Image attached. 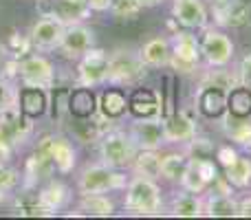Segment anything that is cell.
<instances>
[{
	"label": "cell",
	"mask_w": 251,
	"mask_h": 220,
	"mask_svg": "<svg viewBox=\"0 0 251 220\" xmlns=\"http://www.w3.org/2000/svg\"><path fill=\"white\" fill-rule=\"evenodd\" d=\"M124 209L137 216H159L163 212V194L156 178L132 174L124 190Z\"/></svg>",
	"instance_id": "1"
},
{
	"label": "cell",
	"mask_w": 251,
	"mask_h": 220,
	"mask_svg": "<svg viewBox=\"0 0 251 220\" xmlns=\"http://www.w3.org/2000/svg\"><path fill=\"white\" fill-rule=\"evenodd\" d=\"M130 176L124 170L108 168L106 163H88L77 176L79 196L86 194H110V192H124Z\"/></svg>",
	"instance_id": "2"
},
{
	"label": "cell",
	"mask_w": 251,
	"mask_h": 220,
	"mask_svg": "<svg viewBox=\"0 0 251 220\" xmlns=\"http://www.w3.org/2000/svg\"><path fill=\"white\" fill-rule=\"evenodd\" d=\"M148 66L141 62L139 49L115 47L108 53V82L110 86H137L146 77Z\"/></svg>",
	"instance_id": "3"
},
{
	"label": "cell",
	"mask_w": 251,
	"mask_h": 220,
	"mask_svg": "<svg viewBox=\"0 0 251 220\" xmlns=\"http://www.w3.org/2000/svg\"><path fill=\"white\" fill-rule=\"evenodd\" d=\"M137 152H139V147H137V143L132 141L130 132L117 128V125L110 128L108 132H104L101 139L97 141L100 161L115 170H128L130 165H132Z\"/></svg>",
	"instance_id": "4"
},
{
	"label": "cell",
	"mask_w": 251,
	"mask_h": 220,
	"mask_svg": "<svg viewBox=\"0 0 251 220\" xmlns=\"http://www.w3.org/2000/svg\"><path fill=\"white\" fill-rule=\"evenodd\" d=\"M172 42V57H170V69L176 75H194L201 71L203 55H201L199 38L190 29L176 31L170 38Z\"/></svg>",
	"instance_id": "5"
},
{
	"label": "cell",
	"mask_w": 251,
	"mask_h": 220,
	"mask_svg": "<svg viewBox=\"0 0 251 220\" xmlns=\"http://www.w3.org/2000/svg\"><path fill=\"white\" fill-rule=\"evenodd\" d=\"M201 44V55L207 69H221V66H229L234 60L236 47L231 38L221 29V26H205L203 35L199 38Z\"/></svg>",
	"instance_id": "6"
},
{
	"label": "cell",
	"mask_w": 251,
	"mask_h": 220,
	"mask_svg": "<svg viewBox=\"0 0 251 220\" xmlns=\"http://www.w3.org/2000/svg\"><path fill=\"white\" fill-rule=\"evenodd\" d=\"M18 82L20 86L26 88H42V91H51L55 86V69H53L51 60L44 55H25L18 64Z\"/></svg>",
	"instance_id": "7"
},
{
	"label": "cell",
	"mask_w": 251,
	"mask_h": 220,
	"mask_svg": "<svg viewBox=\"0 0 251 220\" xmlns=\"http://www.w3.org/2000/svg\"><path fill=\"white\" fill-rule=\"evenodd\" d=\"M75 82L77 86L95 88L108 82V51L93 47L77 60L75 71Z\"/></svg>",
	"instance_id": "8"
},
{
	"label": "cell",
	"mask_w": 251,
	"mask_h": 220,
	"mask_svg": "<svg viewBox=\"0 0 251 220\" xmlns=\"http://www.w3.org/2000/svg\"><path fill=\"white\" fill-rule=\"evenodd\" d=\"M209 16L221 29H240L251 22V0H209Z\"/></svg>",
	"instance_id": "9"
},
{
	"label": "cell",
	"mask_w": 251,
	"mask_h": 220,
	"mask_svg": "<svg viewBox=\"0 0 251 220\" xmlns=\"http://www.w3.org/2000/svg\"><path fill=\"white\" fill-rule=\"evenodd\" d=\"M51 139H53V134H42L38 139V146H35L33 154L25 163V176H26L25 185L35 187L38 183L49 181L53 176L55 163L51 159Z\"/></svg>",
	"instance_id": "10"
},
{
	"label": "cell",
	"mask_w": 251,
	"mask_h": 220,
	"mask_svg": "<svg viewBox=\"0 0 251 220\" xmlns=\"http://www.w3.org/2000/svg\"><path fill=\"white\" fill-rule=\"evenodd\" d=\"M64 31H66V24L60 22L57 18L40 16L38 20L31 24L29 40H31L35 51H40V53L57 51L62 44V38H64Z\"/></svg>",
	"instance_id": "11"
},
{
	"label": "cell",
	"mask_w": 251,
	"mask_h": 220,
	"mask_svg": "<svg viewBox=\"0 0 251 220\" xmlns=\"http://www.w3.org/2000/svg\"><path fill=\"white\" fill-rule=\"evenodd\" d=\"M128 132L139 150H161L165 146L163 117H134Z\"/></svg>",
	"instance_id": "12"
},
{
	"label": "cell",
	"mask_w": 251,
	"mask_h": 220,
	"mask_svg": "<svg viewBox=\"0 0 251 220\" xmlns=\"http://www.w3.org/2000/svg\"><path fill=\"white\" fill-rule=\"evenodd\" d=\"M218 176V163L214 159H190L187 170L178 185L194 194H205L212 181Z\"/></svg>",
	"instance_id": "13"
},
{
	"label": "cell",
	"mask_w": 251,
	"mask_h": 220,
	"mask_svg": "<svg viewBox=\"0 0 251 220\" xmlns=\"http://www.w3.org/2000/svg\"><path fill=\"white\" fill-rule=\"evenodd\" d=\"M172 18L183 29L203 31L209 24V7L205 0H172Z\"/></svg>",
	"instance_id": "14"
},
{
	"label": "cell",
	"mask_w": 251,
	"mask_h": 220,
	"mask_svg": "<svg viewBox=\"0 0 251 220\" xmlns=\"http://www.w3.org/2000/svg\"><path fill=\"white\" fill-rule=\"evenodd\" d=\"M95 47V31L86 26L84 22L77 24H69L64 31V38L57 51L66 57V60H79L86 51Z\"/></svg>",
	"instance_id": "15"
},
{
	"label": "cell",
	"mask_w": 251,
	"mask_h": 220,
	"mask_svg": "<svg viewBox=\"0 0 251 220\" xmlns=\"http://www.w3.org/2000/svg\"><path fill=\"white\" fill-rule=\"evenodd\" d=\"M38 11H40V16L57 18L66 26L84 22L93 13L86 4L71 2V0H38Z\"/></svg>",
	"instance_id": "16"
},
{
	"label": "cell",
	"mask_w": 251,
	"mask_h": 220,
	"mask_svg": "<svg viewBox=\"0 0 251 220\" xmlns=\"http://www.w3.org/2000/svg\"><path fill=\"white\" fill-rule=\"evenodd\" d=\"M194 110L201 112L205 119H221L227 112V91L212 84H199L194 95Z\"/></svg>",
	"instance_id": "17"
},
{
	"label": "cell",
	"mask_w": 251,
	"mask_h": 220,
	"mask_svg": "<svg viewBox=\"0 0 251 220\" xmlns=\"http://www.w3.org/2000/svg\"><path fill=\"white\" fill-rule=\"evenodd\" d=\"M163 132L165 143H185L199 132L196 117H192L187 110H174L172 115L163 117Z\"/></svg>",
	"instance_id": "18"
},
{
	"label": "cell",
	"mask_w": 251,
	"mask_h": 220,
	"mask_svg": "<svg viewBox=\"0 0 251 220\" xmlns=\"http://www.w3.org/2000/svg\"><path fill=\"white\" fill-rule=\"evenodd\" d=\"M128 112L132 117H163V97L152 88H134L128 97Z\"/></svg>",
	"instance_id": "19"
},
{
	"label": "cell",
	"mask_w": 251,
	"mask_h": 220,
	"mask_svg": "<svg viewBox=\"0 0 251 220\" xmlns=\"http://www.w3.org/2000/svg\"><path fill=\"white\" fill-rule=\"evenodd\" d=\"M139 55L148 69H165L170 66V57H172V42L165 35H154L141 44Z\"/></svg>",
	"instance_id": "20"
},
{
	"label": "cell",
	"mask_w": 251,
	"mask_h": 220,
	"mask_svg": "<svg viewBox=\"0 0 251 220\" xmlns=\"http://www.w3.org/2000/svg\"><path fill=\"white\" fill-rule=\"evenodd\" d=\"M168 212L178 218H199L203 216V194H194L187 190H178L172 194Z\"/></svg>",
	"instance_id": "21"
},
{
	"label": "cell",
	"mask_w": 251,
	"mask_h": 220,
	"mask_svg": "<svg viewBox=\"0 0 251 220\" xmlns=\"http://www.w3.org/2000/svg\"><path fill=\"white\" fill-rule=\"evenodd\" d=\"M203 216H209V218L238 216V200L234 198V194H212V192H205Z\"/></svg>",
	"instance_id": "22"
},
{
	"label": "cell",
	"mask_w": 251,
	"mask_h": 220,
	"mask_svg": "<svg viewBox=\"0 0 251 220\" xmlns=\"http://www.w3.org/2000/svg\"><path fill=\"white\" fill-rule=\"evenodd\" d=\"M18 106L31 119H38L49 110V91L42 88H26L22 86L18 91Z\"/></svg>",
	"instance_id": "23"
},
{
	"label": "cell",
	"mask_w": 251,
	"mask_h": 220,
	"mask_svg": "<svg viewBox=\"0 0 251 220\" xmlns=\"http://www.w3.org/2000/svg\"><path fill=\"white\" fill-rule=\"evenodd\" d=\"M51 159L55 163V170L60 174L73 172L75 163H77V152H75L73 143L62 134H53L51 139Z\"/></svg>",
	"instance_id": "24"
},
{
	"label": "cell",
	"mask_w": 251,
	"mask_h": 220,
	"mask_svg": "<svg viewBox=\"0 0 251 220\" xmlns=\"http://www.w3.org/2000/svg\"><path fill=\"white\" fill-rule=\"evenodd\" d=\"M97 112H101L104 117L117 121L128 112V95L122 88H108L97 97Z\"/></svg>",
	"instance_id": "25"
},
{
	"label": "cell",
	"mask_w": 251,
	"mask_h": 220,
	"mask_svg": "<svg viewBox=\"0 0 251 220\" xmlns=\"http://www.w3.org/2000/svg\"><path fill=\"white\" fill-rule=\"evenodd\" d=\"M38 196H40V203L51 212V216L62 212L71 203V190L62 181H49L42 190H38Z\"/></svg>",
	"instance_id": "26"
},
{
	"label": "cell",
	"mask_w": 251,
	"mask_h": 220,
	"mask_svg": "<svg viewBox=\"0 0 251 220\" xmlns=\"http://www.w3.org/2000/svg\"><path fill=\"white\" fill-rule=\"evenodd\" d=\"M97 112V97L88 86H77L69 95V115L75 119H88Z\"/></svg>",
	"instance_id": "27"
},
{
	"label": "cell",
	"mask_w": 251,
	"mask_h": 220,
	"mask_svg": "<svg viewBox=\"0 0 251 220\" xmlns=\"http://www.w3.org/2000/svg\"><path fill=\"white\" fill-rule=\"evenodd\" d=\"M115 200L106 194H86L79 198L75 216H113Z\"/></svg>",
	"instance_id": "28"
},
{
	"label": "cell",
	"mask_w": 251,
	"mask_h": 220,
	"mask_svg": "<svg viewBox=\"0 0 251 220\" xmlns=\"http://www.w3.org/2000/svg\"><path fill=\"white\" fill-rule=\"evenodd\" d=\"M227 115L234 119H251V88L234 86L227 93Z\"/></svg>",
	"instance_id": "29"
},
{
	"label": "cell",
	"mask_w": 251,
	"mask_h": 220,
	"mask_svg": "<svg viewBox=\"0 0 251 220\" xmlns=\"http://www.w3.org/2000/svg\"><path fill=\"white\" fill-rule=\"evenodd\" d=\"M223 119V132L229 141H234L236 146L249 150L251 147V119H234L225 112L221 117Z\"/></svg>",
	"instance_id": "30"
},
{
	"label": "cell",
	"mask_w": 251,
	"mask_h": 220,
	"mask_svg": "<svg viewBox=\"0 0 251 220\" xmlns=\"http://www.w3.org/2000/svg\"><path fill=\"white\" fill-rule=\"evenodd\" d=\"M25 187H26L25 192L13 196V209H16V214H20V216H51V212L40 203L38 190H33L29 185H25Z\"/></svg>",
	"instance_id": "31"
},
{
	"label": "cell",
	"mask_w": 251,
	"mask_h": 220,
	"mask_svg": "<svg viewBox=\"0 0 251 220\" xmlns=\"http://www.w3.org/2000/svg\"><path fill=\"white\" fill-rule=\"evenodd\" d=\"M132 174L148 178H161V152L159 150H139L130 165Z\"/></svg>",
	"instance_id": "32"
},
{
	"label": "cell",
	"mask_w": 251,
	"mask_h": 220,
	"mask_svg": "<svg viewBox=\"0 0 251 220\" xmlns=\"http://www.w3.org/2000/svg\"><path fill=\"white\" fill-rule=\"evenodd\" d=\"M190 156L185 152H170V154L161 156V178L168 183H181L183 174L187 170Z\"/></svg>",
	"instance_id": "33"
},
{
	"label": "cell",
	"mask_w": 251,
	"mask_h": 220,
	"mask_svg": "<svg viewBox=\"0 0 251 220\" xmlns=\"http://www.w3.org/2000/svg\"><path fill=\"white\" fill-rule=\"evenodd\" d=\"M223 176L231 183L234 190L251 187V156H238L231 165L223 168Z\"/></svg>",
	"instance_id": "34"
},
{
	"label": "cell",
	"mask_w": 251,
	"mask_h": 220,
	"mask_svg": "<svg viewBox=\"0 0 251 220\" xmlns=\"http://www.w3.org/2000/svg\"><path fill=\"white\" fill-rule=\"evenodd\" d=\"M183 152H185L190 159H214L216 154V143L209 137L196 132L190 141L183 143Z\"/></svg>",
	"instance_id": "35"
},
{
	"label": "cell",
	"mask_w": 251,
	"mask_h": 220,
	"mask_svg": "<svg viewBox=\"0 0 251 220\" xmlns=\"http://www.w3.org/2000/svg\"><path fill=\"white\" fill-rule=\"evenodd\" d=\"M18 185H20V172L0 161V203L11 198L13 190H18Z\"/></svg>",
	"instance_id": "36"
},
{
	"label": "cell",
	"mask_w": 251,
	"mask_h": 220,
	"mask_svg": "<svg viewBox=\"0 0 251 220\" xmlns=\"http://www.w3.org/2000/svg\"><path fill=\"white\" fill-rule=\"evenodd\" d=\"M141 11L143 4L139 0H113V4H110V13L117 20H134Z\"/></svg>",
	"instance_id": "37"
},
{
	"label": "cell",
	"mask_w": 251,
	"mask_h": 220,
	"mask_svg": "<svg viewBox=\"0 0 251 220\" xmlns=\"http://www.w3.org/2000/svg\"><path fill=\"white\" fill-rule=\"evenodd\" d=\"M240 156V152L236 150L231 143H225V146H216V154H214V161H216L221 168H227L231 165L236 159Z\"/></svg>",
	"instance_id": "38"
},
{
	"label": "cell",
	"mask_w": 251,
	"mask_h": 220,
	"mask_svg": "<svg viewBox=\"0 0 251 220\" xmlns=\"http://www.w3.org/2000/svg\"><path fill=\"white\" fill-rule=\"evenodd\" d=\"M238 82L243 84V86H249L251 88V53H247V55L240 60L238 64Z\"/></svg>",
	"instance_id": "39"
},
{
	"label": "cell",
	"mask_w": 251,
	"mask_h": 220,
	"mask_svg": "<svg viewBox=\"0 0 251 220\" xmlns=\"http://www.w3.org/2000/svg\"><path fill=\"white\" fill-rule=\"evenodd\" d=\"M110 4H113V0H86V7L91 9L93 13L110 11Z\"/></svg>",
	"instance_id": "40"
},
{
	"label": "cell",
	"mask_w": 251,
	"mask_h": 220,
	"mask_svg": "<svg viewBox=\"0 0 251 220\" xmlns=\"http://www.w3.org/2000/svg\"><path fill=\"white\" fill-rule=\"evenodd\" d=\"M238 216L240 218H251V196L238 200Z\"/></svg>",
	"instance_id": "41"
},
{
	"label": "cell",
	"mask_w": 251,
	"mask_h": 220,
	"mask_svg": "<svg viewBox=\"0 0 251 220\" xmlns=\"http://www.w3.org/2000/svg\"><path fill=\"white\" fill-rule=\"evenodd\" d=\"M9 57H11V53H9L7 44H2V42H0V69H2V64L9 60Z\"/></svg>",
	"instance_id": "42"
},
{
	"label": "cell",
	"mask_w": 251,
	"mask_h": 220,
	"mask_svg": "<svg viewBox=\"0 0 251 220\" xmlns=\"http://www.w3.org/2000/svg\"><path fill=\"white\" fill-rule=\"evenodd\" d=\"M139 2H141V4H143V9H146V7H156V4L165 2V0H139Z\"/></svg>",
	"instance_id": "43"
},
{
	"label": "cell",
	"mask_w": 251,
	"mask_h": 220,
	"mask_svg": "<svg viewBox=\"0 0 251 220\" xmlns=\"http://www.w3.org/2000/svg\"><path fill=\"white\" fill-rule=\"evenodd\" d=\"M71 2H79V4H86V0H71Z\"/></svg>",
	"instance_id": "44"
},
{
	"label": "cell",
	"mask_w": 251,
	"mask_h": 220,
	"mask_svg": "<svg viewBox=\"0 0 251 220\" xmlns=\"http://www.w3.org/2000/svg\"><path fill=\"white\" fill-rule=\"evenodd\" d=\"M249 154H251V147H249Z\"/></svg>",
	"instance_id": "45"
}]
</instances>
